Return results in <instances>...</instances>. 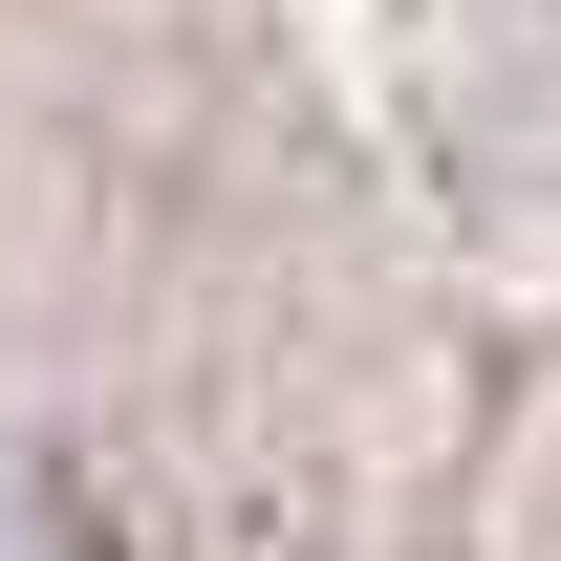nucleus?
Returning <instances> with one entry per match:
<instances>
[{
  "label": "nucleus",
  "instance_id": "nucleus-1",
  "mask_svg": "<svg viewBox=\"0 0 561 561\" xmlns=\"http://www.w3.org/2000/svg\"><path fill=\"white\" fill-rule=\"evenodd\" d=\"M0 561H22V496H0Z\"/></svg>",
  "mask_w": 561,
  "mask_h": 561
}]
</instances>
